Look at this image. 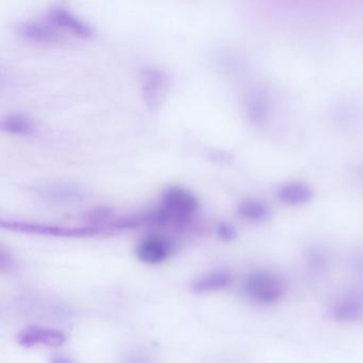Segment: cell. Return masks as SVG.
<instances>
[{
  "label": "cell",
  "instance_id": "1",
  "mask_svg": "<svg viewBox=\"0 0 363 363\" xmlns=\"http://www.w3.org/2000/svg\"><path fill=\"white\" fill-rule=\"evenodd\" d=\"M199 207L197 197L189 190L170 187L163 191L160 207L145 214L146 224L183 225L191 220Z\"/></svg>",
  "mask_w": 363,
  "mask_h": 363
},
{
  "label": "cell",
  "instance_id": "2",
  "mask_svg": "<svg viewBox=\"0 0 363 363\" xmlns=\"http://www.w3.org/2000/svg\"><path fill=\"white\" fill-rule=\"evenodd\" d=\"M1 227L8 230L22 232V234L41 235V236L63 237V238H84L97 236L105 232L104 229L95 226L69 227L55 226V225L40 224V223L20 222V220H1Z\"/></svg>",
  "mask_w": 363,
  "mask_h": 363
},
{
  "label": "cell",
  "instance_id": "3",
  "mask_svg": "<svg viewBox=\"0 0 363 363\" xmlns=\"http://www.w3.org/2000/svg\"><path fill=\"white\" fill-rule=\"evenodd\" d=\"M245 294L253 302L270 305L284 296V286L276 276L260 271L251 274L243 284Z\"/></svg>",
  "mask_w": 363,
  "mask_h": 363
},
{
  "label": "cell",
  "instance_id": "4",
  "mask_svg": "<svg viewBox=\"0 0 363 363\" xmlns=\"http://www.w3.org/2000/svg\"><path fill=\"white\" fill-rule=\"evenodd\" d=\"M142 96L150 109H158L168 94L170 79L163 70L150 66L140 73Z\"/></svg>",
  "mask_w": 363,
  "mask_h": 363
},
{
  "label": "cell",
  "instance_id": "5",
  "mask_svg": "<svg viewBox=\"0 0 363 363\" xmlns=\"http://www.w3.org/2000/svg\"><path fill=\"white\" fill-rule=\"evenodd\" d=\"M47 22L55 28L67 31L75 37L88 39L94 34L92 27L77 15L62 7H53L47 12Z\"/></svg>",
  "mask_w": 363,
  "mask_h": 363
},
{
  "label": "cell",
  "instance_id": "6",
  "mask_svg": "<svg viewBox=\"0 0 363 363\" xmlns=\"http://www.w3.org/2000/svg\"><path fill=\"white\" fill-rule=\"evenodd\" d=\"M66 337L62 331L53 328L32 327L22 330L18 336V342L25 348L47 346V348H59L65 343Z\"/></svg>",
  "mask_w": 363,
  "mask_h": 363
},
{
  "label": "cell",
  "instance_id": "7",
  "mask_svg": "<svg viewBox=\"0 0 363 363\" xmlns=\"http://www.w3.org/2000/svg\"><path fill=\"white\" fill-rule=\"evenodd\" d=\"M173 244L168 238L159 235H152L140 241L137 256L140 261L146 264H160L168 260L173 253Z\"/></svg>",
  "mask_w": 363,
  "mask_h": 363
},
{
  "label": "cell",
  "instance_id": "8",
  "mask_svg": "<svg viewBox=\"0 0 363 363\" xmlns=\"http://www.w3.org/2000/svg\"><path fill=\"white\" fill-rule=\"evenodd\" d=\"M18 32L26 40L38 43H55L61 40L57 28L53 25L39 22H25L18 27Z\"/></svg>",
  "mask_w": 363,
  "mask_h": 363
},
{
  "label": "cell",
  "instance_id": "9",
  "mask_svg": "<svg viewBox=\"0 0 363 363\" xmlns=\"http://www.w3.org/2000/svg\"><path fill=\"white\" fill-rule=\"evenodd\" d=\"M232 282V278L226 272H213L203 277L194 280L191 284L192 291L197 294L216 292L228 288Z\"/></svg>",
  "mask_w": 363,
  "mask_h": 363
},
{
  "label": "cell",
  "instance_id": "10",
  "mask_svg": "<svg viewBox=\"0 0 363 363\" xmlns=\"http://www.w3.org/2000/svg\"><path fill=\"white\" fill-rule=\"evenodd\" d=\"M36 192L42 197L55 202L79 201L86 196L79 187L63 185H44L36 189Z\"/></svg>",
  "mask_w": 363,
  "mask_h": 363
},
{
  "label": "cell",
  "instance_id": "11",
  "mask_svg": "<svg viewBox=\"0 0 363 363\" xmlns=\"http://www.w3.org/2000/svg\"><path fill=\"white\" fill-rule=\"evenodd\" d=\"M279 198L282 202L291 205H300L310 201L312 191L308 185L303 183H290L280 189Z\"/></svg>",
  "mask_w": 363,
  "mask_h": 363
},
{
  "label": "cell",
  "instance_id": "12",
  "mask_svg": "<svg viewBox=\"0 0 363 363\" xmlns=\"http://www.w3.org/2000/svg\"><path fill=\"white\" fill-rule=\"evenodd\" d=\"M331 315L336 321L346 322V323L357 321L362 315V307L360 303L352 298H348L337 303L331 309Z\"/></svg>",
  "mask_w": 363,
  "mask_h": 363
},
{
  "label": "cell",
  "instance_id": "13",
  "mask_svg": "<svg viewBox=\"0 0 363 363\" xmlns=\"http://www.w3.org/2000/svg\"><path fill=\"white\" fill-rule=\"evenodd\" d=\"M1 127L4 131L20 136L30 135L34 128L30 119L20 114H11L4 117Z\"/></svg>",
  "mask_w": 363,
  "mask_h": 363
},
{
  "label": "cell",
  "instance_id": "14",
  "mask_svg": "<svg viewBox=\"0 0 363 363\" xmlns=\"http://www.w3.org/2000/svg\"><path fill=\"white\" fill-rule=\"evenodd\" d=\"M239 213L247 220H261L267 218L269 210L267 206L260 202L246 201L239 206Z\"/></svg>",
  "mask_w": 363,
  "mask_h": 363
},
{
  "label": "cell",
  "instance_id": "15",
  "mask_svg": "<svg viewBox=\"0 0 363 363\" xmlns=\"http://www.w3.org/2000/svg\"><path fill=\"white\" fill-rule=\"evenodd\" d=\"M216 231H218V237L223 240L231 241L236 238V230H235L234 227L227 224V223H222V224L218 225Z\"/></svg>",
  "mask_w": 363,
  "mask_h": 363
},
{
  "label": "cell",
  "instance_id": "16",
  "mask_svg": "<svg viewBox=\"0 0 363 363\" xmlns=\"http://www.w3.org/2000/svg\"><path fill=\"white\" fill-rule=\"evenodd\" d=\"M51 363H73L70 359L63 356H55L51 358Z\"/></svg>",
  "mask_w": 363,
  "mask_h": 363
}]
</instances>
